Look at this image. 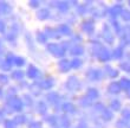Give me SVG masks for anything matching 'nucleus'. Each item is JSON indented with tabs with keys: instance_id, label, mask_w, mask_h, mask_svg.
<instances>
[{
	"instance_id": "72a5a7b5",
	"label": "nucleus",
	"mask_w": 130,
	"mask_h": 128,
	"mask_svg": "<svg viewBox=\"0 0 130 128\" xmlns=\"http://www.w3.org/2000/svg\"><path fill=\"white\" fill-rule=\"evenodd\" d=\"M8 83V77L5 74H0V84H7Z\"/></svg>"
},
{
	"instance_id": "c756f323",
	"label": "nucleus",
	"mask_w": 130,
	"mask_h": 128,
	"mask_svg": "<svg viewBox=\"0 0 130 128\" xmlns=\"http://www.w3.org/2000/svg\"><path fill=\"white\" fill-rule=\"evenodd\" d=\"M23 102H24V104H26V106H30L31 107L32 106V97L30 96V95H24V97H23Z\"/></svg>"
},
{
	"instance_id": "20e7f679",
	"label": "nucleus",
	"mask_w": 130,
	"mask_h": 128,
	"mask_svg": "<svg viewBox=\"0 0 130 128\" xmlns=\"http://www.w3.org/2000/svg\"><path fill=\"white\" fill-rule=\"evenodd\" d=\"M36 83H37V86L39 87L41 90H48L55 86V81H53V78H51V77H46V78H44L43 81H39V82H36Z\"/></svg>"
},
{
	"instance_id": "9b49d317",
	"label": "nucleus",
	"mask_w": 130,
	"mask_h": 128,
	"mask_svg": "<svg viewBox=\"0 0 130 128\" xmlns=\"http://www.w3.org/2000/svg\"><path fill=\"white\" fill-rule=\"evenodd\" d=\"M57 31H58L59 35H64V36L71 35V29H70V26H68L66 24H60L58 27H57Z\"/></svg>"
},
{
	"instance_id": "a18cd8bd",
	"label": "nucleus",
	"mask_w": 130,
	"mask_h": 128,
	"mask_svg": "<svg viewBox=\"0 0 130 128\" xmlns=\"http://www.w3.org/2000/svg\"><path fill=\"white\" fill-rule=\"evenodd\" d=\"M80 101H82V102H80V103H82V106H89V104H90L89 103V100H85L84 97H83Z\"/></svg>"
},
{
	"instance_id": "f257e3e1",
	"label": "nucleus",
	"mask_w": 130,
	"mask_h": 128,
	"mask_svg": "<svg viewBox=\"0 0 130 128\" xmlns=\"http://www.w3.org/2000/svg\"><path fill=\"white\" fill-rule=\"evenodd\" d=\"M6 107L8 110L21 111L24 108V102L17 95H8L6 98Z\"/></svg>"
},
{
	"instance_id": "5701e85b",
	"label": "nucleus",
	"mask_w": 130,
	"mask_h": 128,
	"mask_svg": "<svg viewBox=\"0 0 130 128\" xmlns=\"http://www.w3.org/2000/svg\"><path fill=\"white\" fill-rule=\"evenodd\" d=\"M109 93H111V94H117L118 91H120V89H121V86L118 83H116V82H113V83H111L109 86Z\"/></svg>"
},
{
	"instance_id": "f8f14e48",
	"label": "nucleus",
	"mask_w": 130,
	"mask_h": 128,
	"mask_svg": "<svg viewBox=\"0 0 130 128\" xmlns=\"http://www.w3.org/2000/svg\"><path fill=\"white\" fill-rule=\"evenodd\" d=\"M12 8L6 1H0V14L3 16H6V14H10Z\"/></svg>"
},
{
	"instance_id": "2eb2a0df",
	"label": "nucleus",
	"mask_w": 130,
	"mask_h": 128,
	"mask_svg": "<svg viewBox=\"0 0 130 128\" xmlns=\"http://www.w3.org/2000/svg\"><path fill=\"white\" fill-rule=\"evenodd\" d=\"M13 121H14V123H15L17 126L18 125L21 126V125H25V123H26V121H27V118H26L24 114H18V115H15V116H14Z\"/></svg>"
},
{
	"instance_id": "6ab92c4d",
	"label": "nucleus",
	"mask_w": 130,
	"mask_h": 128,
	"mask_svg": "<svg viewBox=\"0 0 130 128\" xmlns=\"http://www.w3.org/2000/svg\"><path fill=\"white\" fill-rule=\"evenodd\" d=\"M58 120H59V123H60V125H62L64 128H69V127H70V125H71L70 119H69L66 115H62V116H59Z\"/></svg>"
},
{
	"instance_id": "9d476101",
	"label": "nucleus",
	"mask_w": 130,
	"mask_h": 128,
	"mask_svg": "<svg viewBox=\"0 0 130 128\" xmlns=\"http://www.w3.org/2000/svg\"><path fill=\"white\" fill-rule=\"evenodd\" d=\"M36 108H37V111L40 115H45L47 113V104H46V102H44V101H38Z\"/></svg>"
},
{
	"instance_id": "ea45409f",
	"label": "nucleus",
	"mask_w": 130,
	"mask_h": 128,
	"mask_svg": "<svg viewBox=\"0 0 130 128\" xmlns=\"http://www.w3.org/2000/svg\"><path fill=\"white\" fill-rule=\"evenodd\" d=\"M28 4H30V6H31L32 8H38V7H39V1H38V0H31Z\"/></svg>"
},
{
	"instance_id": "3c124183",
	"label": "nucleus",
	"mask_w": 130,
	"mask_h": 128,
	"mask_svg": "<svg viewBox=\"0 0 130 128\" xmlns=\"http://www.w3.org/2000/svg\"><path fill=\"white\" fill-rule=\"evenodd\" d=\"M1 63H3V61H1V59H0V66H1Z\"/></svg>"
},
{
	"instance_id": "cd10ccee",
	"label": "nucleus",
	"mask_w": 130,
	"mask_h": 128,
	"mask_svg": "<svg viewBox=\"0 0 130 128\" xmlns=\"http://www.w3.org/2000/svg\"><path fill=\"white\" fill-rule=\"evenodd\" d=\"M13 64L14 65H17V66H23L25 64V59L23 58V57H15Z\"/></svg>"
},
{
	"instance_id": "09e8293b",
	"label": "nucleus",
	"mask_w": 130,
	"mask_h": 128,
	"mask_svg": "<svg viewBox=\"0 0 130 128\" xmlns=\"http://www.w3.org/2000/svg\"><path fill=\"white\" fill-rule=\"evenodd\" d=\"M3 49H4V45H3V42L0 40V52L3 51Z\"/></svg>"
},
{
	"instance_id": "aec40b11",
	"label": "nucleus",
	"mask_w": 130,
	"mask_h": 128,
	"mask_svg": "<svg viewBox=\"0 0 130 128\" xmlns=\"http://www.w3.org/2000/svg\"><path fill=\"white\" fill-rule=\"evenodd\" d=\"M46 121H47V123L51 127L55 128L56 126H57V123H58V118L56 116V115H48L47 118H46Z\"/></svg>"
},
{
	"instance_id": "de8ad7c7",
	"label": "nucleus",
	"mask_w": 130,
	"mask_h": 128,
	"mask_svg": "<svg viewBox=\"0 0 130 128\" xmlns=\"http://www.w3.org/2000/svg\"><path fill=\"white\" fill-rule=\"evenodd\" d=\"M4 115H5V111H4V109H0V119H3Z\"/></svg>"
},
{
	"instance_id": "4c0bfd02",
	"label": "nucleus",
	"mask_w": 130,
	"mask_h": 128,
	"mask_svg": "<svg viewBox=\"0 0 130 128\" xmlns=\"http://www.w3.org/2000/svg\"><path fill=\"white\" fill-rule=\"evenodd\" d=\"M112 118V114H111V111H109V110H104V113H103V119L104 120H110V119Z\"/></svg>"
},
{
	"instance_id": "c85d7f7f",
	"label": "nucleus",
	"mask_w": 130,
	"mask_h": 128,
	"mask_svg": "<svg viewBox=\"0 0 130 128\" xmlns=\"http://www.w3.org/2000/svg\"><path fill=\"white\" fill-rule=\"evenodd\" d=\"M28 128H43V123L40 121H31L28 123Z\"/></svg>"
},
{
	"instance_id": "0eeeda50",
	"label": "nucleus",
	"mask_w": 130,
	"mask_h": 128,
	"mask_svg": "<svg viewBox=\"0 0 130 128\" xmlns=\"http://www.w3.org/2000/svg\"><path fill=\"white\" fill-rule=\"evenodd\" d=\"M62 110L64 113H70V114H75L77 109H76L75 104L71 103V102H65L64 104L62 106Z\"/></svg>"
},
{
	"instance_id": "f3484780",
	"label": "nucleus",
	"mask_w": 130,
	"mask_h": 128,
	"mask_svg": "<svg viewBox=\"0 0 130 128\" xmlns=\"http://www.w3.org/2000/svg\"><path fill=\"white\" fill-rule=\"evenodd\" d=\"M24 76H25V74H24V71H21V70H13L12 74H11V77H12L13 80H15V81L23 80Z\"/></svg>"
},
{
	"instance_id": "7ed1b4c3",
	"label": "nucleus",
	"mask_w": 130,
	"mask_h": 128,
	"mask_svg": "<svg viewBox=\"0 0 130 128\" xmlns=\"http://www.w3.org/2000/svg\"><path fill=\"white\" fill-rule=\"evenodd\" d=\"M65 87H66V89L71 90V91H75V90L80 89V83H79V81L75 76H71V77H69V80L66 81Z\"/></svg>"
},
{
	"instance_id": "dca6fc26",
	"label": "nucleus",
	"mask_w": 130,
	"mask_h": 128,
	"mask_svg": "<svg viewBox=\"0 0 130 128\" xmlns=\"http://www.w3.org/2000/svg\"><path fill=\"white\" fill-rule=\"evenodd\" d=\"M82 29L88 33H91L93 31V23L91 20H85L82 24Z\"/></svg>"
},
{
	"instance_id": "e433bc0d",
	"label": "nucleus",
	"mask_w": 130,
	"mask_h": 128,
	"mask_svg": "<svg viewBox=\"0 0 130 128\" xmlns=\"http://www.w3.org/2000/svg\"><path fill=\"white\" fill-rule=\"evenodd\" d=\"M111 13H112L113 16H117V14L122 13V8H121V6H115L112 10H111Z\"/></svg>"
},
{
	"instance_id": "a878e982",
	"label": "nucleus",
	"mask_w": 130,
	"mask_h": 128,
	"mask_svg": "<svg viewBox=\"0 0 130 128\" xmlns=\"http://www.w3.org/2000/svg\"><path fill=\"white\" fill-rule=\"evenodd\" d=\"M88 97H90V98H97L98 97V91H97L95 88H90V89H88Z\"/></svg>"
},
{
	"instance_id": "6e6552de",
	"label": "nucleus",
	"mask_w": 130,
	"mask_h": 128,
	"mask_svg": "<svg viewBox=\"0 0 130 128\" xmlns=\"http://www.w3.org/2000/svg\"><path fill=\"white\" fill-rule=\"evenodd\" d=\"M37 18L39 20H46L50 18V11L47 8H40L37 12Z\"/></svg>"
},
{
	"instance_id": "c9c22d12",
	"label": "nucleus",
	"mask_w": 130,
	"mask_h": 128,
	"mask_svg": "<svg viewBox=\"0 0 130 128\" xmlns=\"http://www.w3.org/2000/svg\"><path fill=\"white\" fill-rule=\"evenodd\" d=\"M122 88H124V89H127V88H129L130 87V81H128L127 78H123V80L121 81V84H120Z\"/></svg>"
},
{
	"instance_id": "2f4dec72",
	"label": "nucleus",
	"mask_w": 130,
	"mask_h": 128,
	"mask_svg": "<svg viewBox=\"0 0 130 128\" xmlns=\"http://www.w3.org/2000/svg\"><path fill=\"white\" fill-rule=\"evenodd\" d=\"M5 38H6L8 42H14L15 38H17V36H15V33H13V32H10V33H7V35L5 36Z\"/></svg>"
},
{
	"instance_id": "c03bdc74",
	"label": "nucleus",
	"mask_w": 130,
	"mask_h": 128,
	"mask_svg": "<svg viewBox=\"0 0 130 128\" xmlns=\"http://www.w3.org/2000/svg\"><path fill=\"white\" fill-rule=\"evenodd\" d=\"M77 12H78L79 14H84V13H85V6H79V7H77Z\"/></svg>"
},
{
	"instance_id": "f03ea898",
	"label": "nucleus",
	"mask_w": 130,
	"mask_h": 128,
	"mask_svg": "<svg viewBox=\"0 0 130 128\" xmlns=\"http://www.w3.org/2000/svg\"><path fill=\"white\" fill-rule=\"evenodd\" d=\"M46 50H47L51 55H53L55 57H63L66 53V50L62 48L60 44H56V43H48L46 45Z\"/></svg>"
},
{
	"instance_id": "7c9ffc66",
	"label": "nucleus",
	"mask_w": 130,
	"mask_h": 128,
	"mask_svg": "<svg viewBox=\"0 0 130 128\" xmlns=\"http://www.w3.org/2000/svg\"><path fill=\"white\" fill-rule=\"evenodd\" d=\"M30 89H31V91L34 94V95H38L39 94V91H40V88L37 86V83H34V84H32L31 87H30Z\"/></svg>"
},
{
	"instance_id": "39448f33",
	"label": "nucleus",
	"mask_w": 130,
	"mask_h": 128,
	"mask_svg": "<svg viewBox=\"0 0 130 128\" xmlns=\"http://www.w3.org/2000/svg\"><path fill=\"white\" fill-rule=\"evenodd\" d=\"M58 69L62 73H68L69 70L71 69V62L66 58H63L58 62Z\"/></svg>"
},
{
	"instance_id": "b1692460",
	"label": "nucleus",
	"mask_w": 130,
	"mask_h": 128,
	"mask_svg": "<svg viewBox=\"0 0 130 128\" xmlns=\"http://www.w3.org/2000/svg\"><path fill=\"white\" fill-rule=\"evenodd\" d=\"M98 58L102 61V62H105V61H108V59L110 58V56H109V52L106 51L105 49L104 50H101V52H99V55H98Z\"/></svg>"
},
{
	"instance_id": "393cba45",
	"label": "nucleus",
	"mask_w": 130,
	"mask_h": 128,
	"mask_svg": "<svg viewBox=\"0 0 130 128\" xmlns=\"http://www.w3.org/2000/svg\"><path fill=\"white\" fill-rule=\"evenodd\" d=\"M71 62V68H73V69H79L80 66H82L83 62H82V59H79V58H73L72 61H70Z\"/></svg>"
},
{
	"instance_id": "f704fd0d",
	"label": "nucleus",
	"mask_w": 130,
	"mask_h": 128,
	"mask_svg": "<svg viewBox=\"0 0 130 128\" xmlns=\"http://www.w3.org/2000/svg\"><path fill=\"white\" fill-rule=\"evenodd\" d=\"M111 108H112L113 110H118V109L121 108V103H120V101H117V100L112 101V102H111Z\"/></svg>"
},
{
	"instance_id": "a19ab883",
	"label": "nucleus",
	"mask_w": 130,
	"mask_h": 128,
	"mask_svg": "<svg viewBox=\"0 0 130 128\" xmlns=\"http://www.w3.org/2000/svg\"><path fill=\"white\" fill-rule=\"evenodd\" d=\"M122 18H123L124 20H129L130 19V12H128V11H123V12H122Z\"/></svg>"
},
{
	"instance_id": "4468645a",
	"label": "nucleus",
	"mask_w": 130,
	"mask_h": 128,
	"mask_svg": "<svg viewBox=\"0 0 130 128\" xmlns=\"http://www.w3.org/2000/svg\"><path fill=\"white\" fill-rule=\"evenodd\" d=\"M83 52H84V49H83L82 45H79V44H75L70 49V53L72 56H79V55H82Z\"/></svg>"
},
{
	"instance_id": "37998d69",
	"label": "nucleus",
	"mask_w": 130,
	"mask_h": 128,
	"mask_svg": "<svg viewBox=\"0 0 130 128\" xmlns=\"http://www.w3.org/2000/svg\"><path fill=\"white\" fill-rule=\"evenodd\" d=\"M121 68L123 70H125V71H130V64H128V63H122Z\"/></svg>"
},
{
	"instance_id": "1a4fd4ad",
	"label": "nucleus",
	"mask_w": 130,
	"mask_h": 128,
	"mask_svg": "<svg viewBox=\"0 0 130 128\" xmlns=\"http://www.w3.org/2000/svg\"><path fill=\"white\" fill-rule=\"evenodd\" d=\"M46 100H47V102H50V103L56 104L59 102V95L57 93H55V91L47 93L46 94Z\"/></svg>"
},
{
	"instance_id": "473e14b6",
	"label": "nucleus",
	"mask_w": 130,
	"mask_h": 128,
	"mask_svg": "<svg viewBox=\"0 0 130 128\" xmlns=\"http://www.w3.org/2000/svg\"><path fill=\"white\" fill-rule=\"evenodd\" d=\"M11 64L10 63H7L6 61H3V63H1V66H0V68H1V69L3 70H5V71H8V70H11Z\"/></svg>"
},
{
	"instance_id": "79ce46f5",
	"label": "nucleus",
	"mask_w": 130,
	"mask_h": 128,
	"mask_svg": "<svg viewBox=\"0 0 130 128\" xmlns=\"http://www.w3.org/2000/svg\"><path fill=\"white\" fill-rule=\"evenodd\" d=\"M6 30V24L3 20H0V33H4Z\"/></svg>"
},
{
	"instance_id": "bb28decb",
	"label": "nucleus",
	"mask_w": 130,
	"mask_h": 128,
	"mask_svg": "<svg viewBox=\"0 0 130 128\" xmlns=\"http://www.w3.org/2000/svg\"><path fill=\"white\" fill-rule=\"evenodd\" d=\"M4 127L5 128H17V125L14 123L13 120H5V121H4Z\"/></svg>"
},
{
	"instance_id": "412c9836",
	"label": "nucleus",
	"mask_w": 130,
	"mask_h": 128,
	"mask_svg": "<svg viewBox=\"0 0 130 128\" xmlns=\"http://www.w3.org/2000/svg\"><path fill=\"white\" fill-rule=\"evenodd\" d=\"M88 77L92 81L99 80L101 78V71H98V70H90L89 73H88Z\"/></svg>"
},
{
	"instance_id": "8fccbe9b",
	"label": "nucleus",
	"mask_w": 130,
	"mask_h": 128,
	"mask_svg": "<svg viewBox=\"0 0 130 128\" xmlns=\"http://www.w3.org/2000/svg\"><path fill=\"white\" fill-rule=\"evenodd\" d=\"M3 95H4V91H3V89H1V88H0V98H1V97H3Z\"/></svg>"
},
{
	"instance_id": "58836bf2",
	"label": "nucleus",
	"mask_w": 130,
	"mask_h": 128,
	"mask_svg": "<svg viewBox=\"0 0 130 128\" xmlns=\"http://www.w3.org/2000/svg\"><path fill=\"white\" fill-rule=\"evenodd\" d=\"M122 55H123V52H122L121 49H117V50L113 51V57L115 58H120V57H122Z\"/></svg>"
},
{
	"instance_id": "ddd939ff",
	"label": "nucleus",
	"mask_w": 130,
	"mask_h": 128,
	"mask_svg": "<svg viewBox=\"0 0 130 128\" xmlns=\"http://www.w3.org/2000/svg\"><path fill=\"white\" fill-rule=\"evenodd\" d=\"M45 35L47 36V38H59L58 31L57 29H53V27H46L45 29Z\"/></svg>"
},
{
	"instance_id": "49530a36",
	"label": "nucleus",
	"mask_w": 130,
	"mask_h": 128,
	"mask_svg": "<svg viewBox=\"0 0 130 128\" xmlns=\"http://www.w3.org/2000/svg\"><path fill=\"white\" fill-rule=\"evenodd\" d=\"M123 115H124V118H125V119L130 120V111H129V110H124Z\"/></svg>"
},
{
	"instance_id": "4be33fe9",
	"label": "nucleus",
	"mask_w": 130,
	"mask_h": 128,
	"mask_svg": "<svg viewBox=\"0 0 130 128\" xmlns=\"http://www.w3.org/2000/svg\"><path fill=\"white\" fill-rule=\"evenodd\" d=\"M37 40L38 43H41V44H45V43H47V36L45 35V32H37Z\"/></svg>"
},
{
	"instance_id": "423d86ee",
	"label": "nucleus",
	"mask_w": 130,
	"mask_h": 128,
	"mask_svg": "<svg viewBox=\"0 0 130 128\" xmlns=\"http://www.w3.org/2000/svg\"><path fill=\"white\" fill-rule=\"evenodd\" d=\"M26 75H27L28 78H32V80H33V78H37V77L39 76V70L34 65L30 64L27 68V71H26Z\"/></svg>"
},
{
	"instance_id": "a211bd4d",
	"label": "nucleus",
	"mask_w": 130,
	"mask_h": 128,
	"mask_svg": "<svg viewBox=\"0 0 130 128\" xmlns=\"http://www.w3.org/2000/svg\"><path fill=\"white\" fill-rule=\"evenodd\" d=\"M69 7H70V5H69V3H66V1H57L56 8H58V11H60V12H66V11H69Z\"/></svg>"
}]
</instances>
